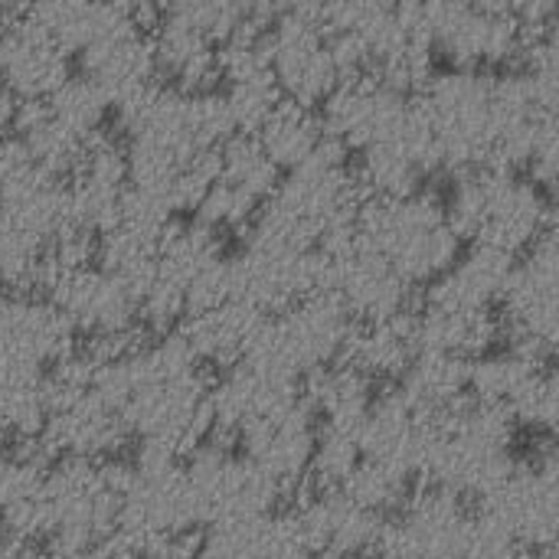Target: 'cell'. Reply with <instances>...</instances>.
<instances>
[{"mask_svg": "<svg viewBox=\"0 0 559 559\" xmlns=\"http://www.w3.org/2000/svg\"><path fill=\"white\" fill-rule=\"evenodd\" d=\"M354 229L357 239L383 255L409 285H429L462 255V239L452 233L445 206L432 190L396 200L364 197L354 213Z\"/></svg>", "mask_w": 559, "mask_h": 559, "instance_id": "obj_1", "label": "cell"}, {"mask_svg": "<svg viewBox=\"0 0 559 559\" xmlns=\"http://www.w3.org/2000/svg\"><path fill=\"white\" fill-rule=\"evenodd\" d=\"M491 85L495 75H485L481 69H452L432 75L429 85L419 92L436 128L442 170L455 177L481 167L485 160L495 121Z\"/></svg>", "mask_w": 559, "mask_h": 559, "instance_id": "obj_2", "label": "cell"}, {"mask_svg": "<svg viewBox=\"0 0 559 559\" xmlns=\"http://www.w3.org/2000/svg\"><path fill=\"white\" fill-rule=\"evenodd\" d=\"M559 246L557 226H550L521 262H514L501 292V328L511 334V347L550 364L557 347Z\"/></svg>", "mask_w": 559, "mask_h": 559, "instance_id": "obj_3", "label": "cell"}, {"mask_svg": "<svg viewBox=\"0 0 559 559\" xmlns=\"http://www.w3.org/2000/svg\"><path fill=\"white\" fill-rule=\"evenodd\" d=\"M426 23L432 49L452 69L508 66L527 46V33L514 13H488L472 0H426Z\"/></svg>", "mask_w": 559, "mask_h": 559, "instance_id": "obj_4", "label": "cell"}, {"mask_svg": "<svg viewBox=\"0 0 559 559\" xmlns=\"http://www.w3.org/2000/svg\"><path fill=\"white\" fill-rule=\"evenodd\" d=\"M265 43L282 98L318 108L341 82L328 52V36L311 16L285 10L265 26Z\"/></svg>", "mask_w": 559, "mask_h": 559, "instance_id": "obj_5", "label": "cell"}, {"mask_svg": "<svg viewBox=\"0 0 559 559\" xmlns=\"http://www.w3.org/2000/svg\"><path fill=\"white\" fill-rule=\"evenodd\" d=\"M406 98L409 95L393 92L373 72L341 79L334 92L318 105L321 131L331 141H337L344 151H364L367 144L380 141L393 128Z\"/></svg>", "mask_w": 559, "mask_h": 559, "instance_id": "obj_6", "label": "cell"}, {"mask_svg": "<svg viewBox=\"0 0 559 559\" xmlns=\"http://www.w3.org/2000/svg\"><path fill=\"white\" fill-rule=\"evenodd\" d=\"M334 262L331 292L354 321H383L409 308V282L360 239L344 249H321Z\"/></svg>", "mask_w": 559, "mask_h": 559, "instance_id": "obj_7", "label": "cell"}, {"mask_svg": "<svg viewBox=\"0 0 559 559\" xmlns=\"http://www.w3.org/2000/svg\"><path fill=\"white\" fill-rule=\"evenodd\" d=\"M46 295L69 318V324L88 337L124 334L138 328L134 295L98 265L62 272Z\"/></svg>", "mask_w": 559, "mask_h": 559, "instance_id": "obj_8", "label": "cell"}, {"mask_svg": "<svg viewBox=\"0 0 559 559\" xmlns=\"http://www.w3.org/2000/svg\"><path fill=\"white\" fill-rule=\"evenodd\" d=\"M554 223L550 197L534 180H521L518 174H495L485 219L478 226L475 242L491 246L504 255L527 252Z\"/></svg>", "mask_w": 559, "mask_h": 559, "instance_id": "obj_9", "label": "cell"}, {"mask_svg": "<svg viewBox=\"0 0 559 559\" xmlns=\"http://www.w3.org/2000/svg\"><path fill=\"white\" fill-rule=\"evenodd\" d=\"M69 75V52L26 20L16 16L0 29V85L16 102H46Z\"/></svg>", "mask_w": 559, "mask_h": 559, "instance_id": "obj_10", "label": "cell"}, {"mask_svg": "<svg viewBox=\"0 0 559 559\" xmlns=\"http://www.w3.org/2000/svg\"><path fill=\"white\" fill-rule=\"evenodd\" d=\"M79 56H82V75H88L105 92L108 105L121 102L124 95L157 79L151 36L138 29L134 23L105 33L102 39L85 46Z\"/></svg>", "mask_w": 559, "mask_h": 559, "instance_id": "obj_11", "label": "cell"}, {"mask_svg": "<svg viewBox=\"0 0 559 559\" xmlns=\"http://www.w3.org/2000/svg\"><path fill=\"white\" fill-rule=\"evenodd\" d=\"M416 354H419L416 314L406 308V311L383 318V321H354L350 337H347L337 364H350L354 370H360L373 383L377 380L396 383Z\"/></svg>", "mask_w": 559, "mask_h": 559, "instance_id": "obj_12", "label": "cell"}, {"mask_svg": "<svg viewBox=\"0 0 559 559\" xmlns=\"http://www.w3.org/2000/svg\"><path fill=\"white\" fill-rule=\"evenodd\" d=\"M262 321H265L262 311H255L252 305H246L239 298H229L219 308L187 314L174 331L187 341L197 364L226 370L242 360L246 344L252 341V334Z\"/></svg>", "mask_w": 559, "mask_h": 559, "instance_id": "obj_13", "label": "cell"}, {"mask_svg": "<svg viewBox=\"0 0 559 559\" xmlns=\"http://www.w3.org/2000/svg\"><path fill=\"white\" fill-rule=\"evenodd\" d=\"M514 269V255L475 242L426 288L429 308H491Z\"/></svg>", "mask_w": 559, "mask_h": 559, "instance_id": "obj_14", "label": "cell"}, {"mask_svg": "<svg viewBox=\"0 0 559 559\" xmlns=\"http://www.w3.org/2000/svg\"><path fill=\"white\" fill-rule=\"evenodd\" d=\"M20 20L49 36L62 52H82L105 33L131 23L115 0H29Z\"/></svg>", "mask_w": 559, "mask_h": 559, "instance_id": "obj_15", "label": "cell"}, {"mask_svg": "<svg viewBox=\"0 0 559 559\" xmlns=\"http://www.w3.org/2000/svg\"><path fill=\"white\" fill-rule=\"evenodd\" d=\"M151 46H154L157 75H164L167 85H174L177 92L190 95V92L216 88V82H219L216 43L206 33H200L197 26L174 20V16H160Z\"/></svg>", "mask_w": 559, "mask_h": 559, "instance_id": "obj_16", "label": "cell"}, {"mask_svg": "<svg viewBox=\"0 0 559 559\" xmlns=\"http://www.w3.org/2000/svg\"><path fill=\"white\" fill-rule=\"evenodd\" d=\"M504 328L491 308H423L416 314L419 350H445L475 360L498 347Z\"/></svg>", "mask_w": 559, "mask_h": 559, "instance_id": "obj_17", "label": "cell"}, {"mask_svg": "<svg viewBox=\"0 0 559 559\" xmlns=\"http://www.w3.org/2000/svg\"><path fill=\"white\" fill-rule=\"evenodd\" d=\"M468 364L472 360L459 354L419 350L406 373L396 380V386L416 416H436L452 409L462 396H468Z\"/></svg>", "mask_w": 559, "mask_h": 559, "instance_id": "obj_18", "label": "cell"}, {"mask_svg": "<svg viewBox=\"0 0 559 559\" xmlns=\"http://www.w3.org/2000/svg\"><path fill=\"white\" fill-rule=\"evenodd\" d=\"M350 174L364 197H383V200L409 197V193L423 190V180L429 177L423 170V164L390 134L367 144Z\"/></svg>", "mask_w": 559, "mask_h": 559, "instance_id": "obj_19", "label": "cell"}, {"mask_svg": "<svg viewBox=\"0 0 559 559\" xmlns=\"http://www.w3.org/2000/svg\"><path fill=\"white\" fill-rule=\"evenodd\" d=\"M321 138H324V131H321L318 111L308 105L288 102V98H282L272 108V115L262 121V128L255 131L259 147L278 170H292V167L305 164Z\"/></svg>", "mask_w": 559, "mask_h": 559, "instance_id": "obj_20", "label": "cell"}, {"mask_svg": "<svg viewBox=\"0 0 559 559\" xmlns=\"http://www.w3.org/2000/svg\"><path fill=\"white\" fill-rule=\"evenodd\" d=\"M544 367H550V364H540L514 347L488 350L468 364V393L478 403H504L508 406L511 396Z\"/></svg>", "mask_w": 559, "mask_h": 559, "instance_id": "obj_21", "label": "cell"}, {"mask_svg": "<svg viewBox=\"0 0 559 559\" xmlns=\"http://www.w3.org/2000/svg\"><path fill=\"white\" fill-rule=\"evenodd\" d=\"M409 488H413V478L406 472H400L396 465H390L383 459L360 455V462L341 485V495L373 514H386V511L406 504Z\"/></svg>", "mask_w": 559, "mask_h": 559, "instance_id": "obj_22", "label": "cell"}, {"mask_svg": "<svg viewBox=\"0 0 559 559\" xmlns=\"http://www.w3.org/2000/svg\"><path fill=\"white\" fill-rule=\"evenodd\" d=\"M219 180L246 190L255 200H265L278 183V167L265 157L255 134H233L219 147Z\"/></svg>", "mask_w": 559, "mask_h": 559, "instance_id": "obj_23", "label": "cell"}, {"mask_svg": "<svg viewBox=\"0 0 559 559\" xmlns=\"http://www.w3.org/2000/svg\"><path fill=\"white\" fill-rule=\"evenodd\" d=\"M46 108L52 118H59L66 128H72L75 134L88 138L95 131H102L105 115H108V98L105 92L88 79V75H69L49 98Z\"/></svg>", "mask_w": 559, "mask_h": 559, "instance_id": "obj_24", "label": "cell"}, {"mask_svg": "<svg viewBox=\"0 0 559 559\" xmlns=\"http://www.w3.org/2000/svg\"><path fill=\"white\" fill-rule=\"evenodd\" d=\"M514 426L534 429L540 436H550L559 419V383L550 367L537 370L508 403Z\"/></svg>", "mask_w": 559, "mask_h": 559, "instance_id": "obj_25", "label": "cell"}, {"mask_svg": "<svg viewBox=\"0 0 559 559\" xmlns=\"http://www.w3.org/2000/svg\"><path fill=\"white\" fill-rule=\"evenodd\" d=\"M259 206H262V200H255L246 190L216 177V183L206 190V197L193 210V219L216 233H246L249 223L255 219Z\"/></svg>", "mask_w": 559, "mask_h": 559, "instance_id": "obj_26", "label": "cell"}, {"mask_svg": "<svg viewBox=\"0 0 559 559\" xmlns=\"http://www.w3.org/2000/svg\"><path fill=\"white\" fill-rule=\"evenodd\" d=\"M183 115H187V131H190V141H193L197 151H216L236 134L226 98L216 88L190 92L183 98Z\"/></svg>", "mask_w": 559, "mask_h": 559, "instance_id": "obj_27", "label": "cell"}, {"mask_svg": "<svg viewBox=\"0 0 559 559\" xmlns=\"http://www.w3.org/2000/svg\"><path fill=\"white\" fill-rule=\"evenodd\" d=\"M164 16L183 20L213 43H223L249 20V10L246 0H164Z\"/></svg>", "mask_w": 559, "mask_h": 559, "instance_id": "obj_28", "label": "cell"}, {"mask_svg": "<svg viewBox=\"0 0 559 559\" xmlns=\"http://www.w3.org/2000/svg\"><path fill=\"white\" fill-rule=\"evenodd\" d=\"M223 98L233 115L236 134H255L262 121L272 115V108L282 102V92L275 85V75H259V79L229 82Z\"/></svg>", "mask_w": 559, "mask_h": 559, "instance_id": "obj_29", "label": "cell"}, {"mask_svg": "<svg viewBox=\"0 0 559 559\" xmlns=\"http://www.w3.org/2000/svg\"><path fill=\"white\" fill-rule=\"evenodd\" d=\"M187 318V292L164 272H154L147 288L138 295V324L151 334H170Z\"/></svg>", "mask_w": 559, "mask_h": 559, "instance_id": "obj_30", "label": "cell"}, {"mask_svg": "<svg viewBox=\"0 0 559 559\" xmlns=\"http://www.w3.org/2000/svg\"><path fill=\"white\" fill-rule=\"evenodd\" d=\"M46 426V409L39 400V383L0 386V432L7 442L39 436Z\"/></svg>", "mask_w": 559, "mask_h": 559, "instance_id": "obj_31", "label": "cell"}, {"mask_svg": "<svg viewBox=\"0 0 559 559\" xmlns=\"http://www.w3.org/2000/svg\"><path fill=\"white\" fill-rule=\"evenodd\" d=\"M233 298V262L229 255L213 259L187 282V314L219 308Z\"/></svg>", "mask_w": 559, "mask_h": 559, "instance_id": "obj_32", "label": "cell"}, {"mask_svg": "<svg viewBox=\"0 0 559 559\" xmlns=\"http://www.w3.org/2000/svg\"><path fill=\"white\" fill-rule=\"evenodd\" d=\"M43 475H46V468H39L33 462H23L16 455H7V459L0 455V511L36 495L43 488Z\"/></svg>", "mask_w": 559, "mask_h": 559, "instance_id": "obj_33", "label": "cell"}, {"mask_svg": "<svg viewBox=\"0 0 559 559\" xmlns=\"http://www.w3.org/2000/svg\"><path fill=\"white\" fill-rule=\"evenodd\" d=\"M33 167V160H29V154H26V147H23V141L13 134H0V197L26 174Z\"/></svg>", "mask_w": 559, "mask_h": 559, "instance_id": "obj_34", "label": "cell"}, {"mask_svg": "<svg viewBox=\"0 0 559 559\" xmlns=\"http://www.w3.org/2000/svg\"><path fill=\"white\" fill-rule=\"evenodd\" d=\"M511 13H514V20L524 26V33H527V36H537V33L554 29L557 0H514Z\"/></svg>", "mask_w": 559, "mask_h": 559, "instance_id": "obj_35", "label": "cell"}, {"mask_svg": "<svg viewBox=\"0 0 559 559\" xmlns=\"http://www.w3.org/2000/svg\"><path fill=\"white\" fill-rule=\"evenodd\" d=\"M288 3L292 0H246V10H249V20L269 26L275 16H282L288 10Z\"/></svg>", "mask_w": 559, "mask_h": 559, "instance_id": "obj_36", "label": "cell"}, {"mask_svg": "<svg viewBox=\"0 0 559 559\" xmlns=\"http://www.w3.org/2000/svg\"><path fill=\"white\" fill-rule=\"evenodd\" d=\"M13 111H16V98L0 85V134H7V128L13 124Z\"/></svg>", "mask_w": 559, "mask_h": 559, "instance_id": "obj_37", "label": "cell"}, {"mask_svg": "<svg viewBox=\"0 0 559 559\" xmlns=\"http://www.w3.org/2000/svg\"><path fill=\"white\" fill-rule=\"evenodd\" d=\"M478 10H488V13H511L514 0H472Z\"/></svg>", "mask_w": 559, "mask_h": 559, "instance_id": "obj_38", "label": "cell"}, {"mask_svg": "<svg viewBox=\"0 0 559 559\" xmlns=\"http://www.w3.org/2000/svg\"><path fill=\"white\" fill-rule=\"evenodd\" d=\"M321 559H341V557H321ZM354 559H357V557H354Z\"/></svg>", "mask_w": 559, "mask_h": 559, "instance_id": "obj_39", "label": "cell"}]
</instances>
